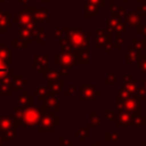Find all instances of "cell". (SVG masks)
Here are the masks:
<instances>
[{
	"label": "cell",
	"mask_w": 146,
	"mask_h": 146,
	"mask_svg": "<svg viewBox=\"0 0 146 146\" xmlns=\"http://www.w3.org/2000/svg\"><path fill=\"white\" fill-rule=\"evenodd\" d=\"M8 71H9V67L6 65V63H3L0 59V78L3 76V75H6L8 73Z\"/></svg>",
	"instance_id": "7a4b0ae2"
},
{
	"label": "cell",
	"mask_w": 146,
	"mask_h": 146,
	"mask_svg": "<svg viewBox=\"0 0 146 146\" xmlns=\"http://www.w3.org/2000/svg\"><path fill=\"white\" fill-rule=\"evenodd\" d=\"M22 113H23L22 120H24L25 124H29V125L36 124L41 116V113L38 111V108H27V110L23 111Z\"/></svg>",
	"instance_id": "6da1fadb"
}]
</instances>
